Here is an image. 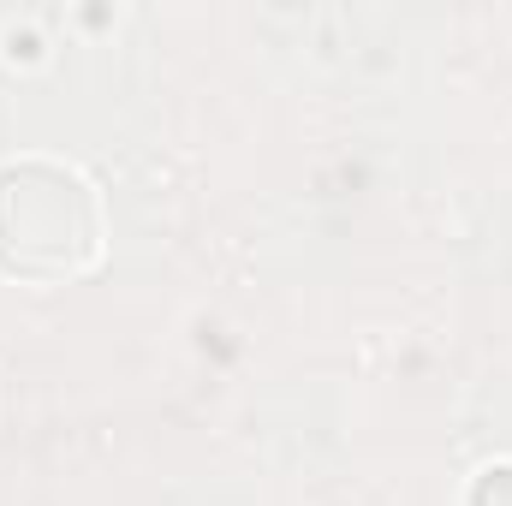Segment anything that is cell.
<instances>
[{"instance_id": "obj_1", "label": "cell", "mask_w": 512, "mask_h": 506, "mask_svg": "<svg viewBox=\"0 0 512 506\" xmlns=\"http://www.w3.org/2000/svg\"><path fill=\"white\" fill-rule=\"evenodd\" d=\"M96 233H102L96 197L78 173L48 161L0 167V268L6 274H30V280L78 274L96 256Z\"/></svg>"}]
</instances>
